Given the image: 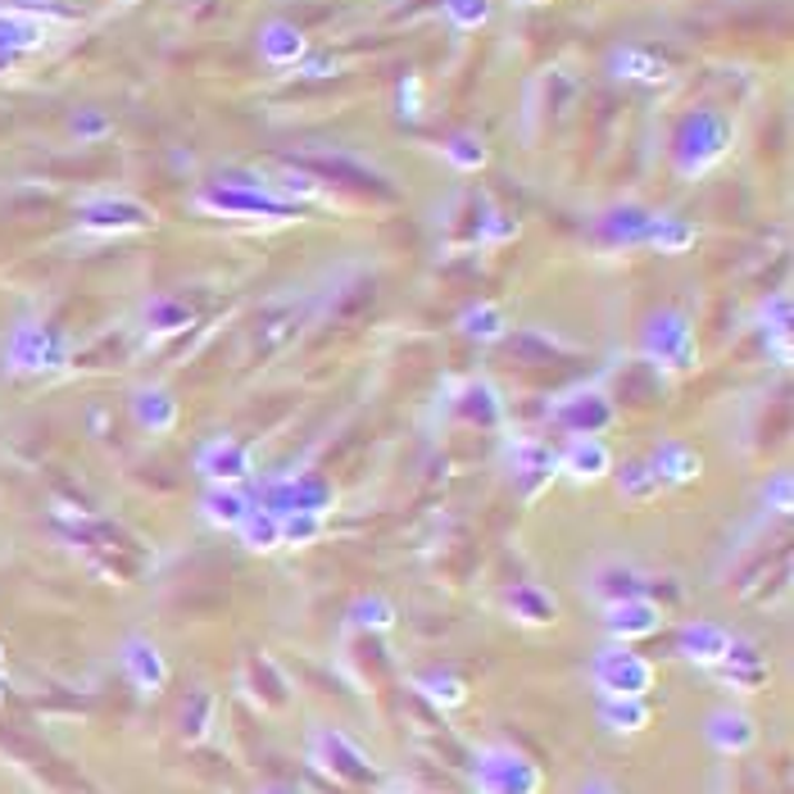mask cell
Instances as JSON below:
<instances>
[{"mask_svg": "<svg viewBox=\"0 0 794 794\" xmlns=\"http://www.w3.org/2000/svg\"><path fill=\"white\" fill-rule=\"evenodd\" d=\"M504 608H508V617L518 622V627H554L558 622V613H563V604H558V595L554 590H545L540 582H518L514 590L504 595Z\"/></svg>", "mask_w": 794, "mask_h": 794, "instance_id": "cell-20", "label": "cell"}, {"mask_svg": "<svg viewBox=\"0 0 794 794\" xmlns=\"http://www.w3.org/2000/svg\"><path fill=\"white\" fill-rule=\"evenodd\" d=\"M346 617H350L355 632H390L395 627V604L386 595H359Z\"/></svg>", "mask_w": 794, "mask_h": 794, "instance_id": "cell-39", "label": "cell"}, {"mask_svg": "<svg viewBox=\"0 0 794 794\" xmlns=\"http://www.w3.org/2000/svg\"><path fill=\"white\" fill-rule=\"evenodd\" d=\"M300 73H305V78H327V73H336V60H331V54H305Z\"/></svg>", "mask_w": 794, "mask_h": 794, "instance_id": "cell-47", "label": "cell"}, {"mask_svg": "<svg viewBox=\"0 0 794 794\" xmlns=\"http://www.w3.org/2000/svg\"><path fill=\"white\" fill-rule=\"evenodd\" d=\"M608 69L613 78H627V82H663L667 78V60L645 46H622L608 54Z\"/></svg>", "mask_w": 794, "mask_h": 794, "instance_id": "cell-28", "label": "cell"}, {"mask_svg": "<svg viewBox=\"0 0 794 794\" xmlns=\"http://www.w3.org/2000/svg\"><path fill=\"white\" fill-rule=\"evenodd\" d=\"M440 155H445V163H449V168H459V173H482L486 159H490L486 141H482V137H473V132H454V137L440 146Z\"/></svg>", "mask_w": 794, "mask_h": 794, "instance_id": "cell-38", "label": "cell"}, {"mask_svg": "<svg viewBox=\"0 0 794 794\" xmlns=\"http://www.w3.org/2000/svg\"><path fill=\"white\" fill-rule=\"evenodd\" d=\"M69 355H73L69 336L46 327V322H19L10 331V340H6V364L14 373H32V377L69 368Z\"/></svg>", "mask_w": 794, "mask_h": 794, "instance_id": "cell-7", "label": "cell"}, {"mask_svg": "<svg viewBox=\"0 0 794 794\" xmlns=\"http://www.w3.org/2000/svg\"><path fill=\"white\" fill-rule=\"evenodd\" d=\"M504 464H508V477H514V490L523 499H536L540 490H549L558 482V449L536 440V436H514L508 440Z\"/></svg>", "mask_w": 794, "mask_h": 794, "instance_id": "cell-8", "label": "cell"}, {"mask_svg": "<svg viewBox=\"0 0 794 794\" xmlns=\"http://www.w3.org/2000/svg\"><path fill=\"white\" fill-rule=\"evenodd\" d=\"M763 504H772V514H790V508H794V482H790V473H776L763 486Z\"/></svg>", "mask_w": 794, "mask_h": 794, "instance_id": "cell-44", "label": "cell"}, {"mask_svg": "<svg viewBox=\"0 0 794 794\" xmlns=\"http://www.w3.org/2000/svg\"><path fill=\"white\" fill-rule=\"evenodd\" d=\"M78 222L100 237H123V232H146V227H155V209L132 196H91L78 205Z\"/></svg>", "mask_w": 794, "mask_h": 794, "instance_id": "cell-9", "label": "cell"}, {"mask_svg": "<svg viewBox=\"0 0 794 794\" xmlns=\"http://www.w3.org/2000/svg\"><path fill=\"white\" fill-rule=\"evenodd\" d=\"M73 132L78 137H105L109 132V119H105V113H96V109H87V113H78V119H73Z\"/></svg>", "mask_w": 794, "mask_h": 794, "instance_id": "cell-45", "label": "cell"}, {"mask_svg": "<svg viewBox=\"0 0 794 794\" xmlns=\"http://www.w3.org/2000/svg\"><path fill=\"white\" fill-rule=\"evenodd\" d=\"M132 418H137L141 431L168 436V431L178 427V418H182V405H178V395L168 390V386L150 381V386H137V390H132Z\"/></svg>", "mask_w": 794, "mask_h": 794, "instance_id": "cell-19", "label": "cell"}, {"mask_svg": "<svg viewBox=\"0 0 794 794\" xmlns=\"http://www.w3.org/2000/svg\"><path fill=\"white\" fill-rule=\"evenodd\" d=\"M468 785L473 794H540L545 790V772L532 754H523L518 745H477L468 758Z\"/></svg>", "mask_w": 794, "mask_h": 794, "instance_id": "cell-2", "label": "cell"}, {"mask_svg": "<svg viewBox=\"0 0 794 794\" xmlns=\"http://www.w3.org/2000/svg\"><path fill=\"white\" fill-rule=\"evenodd\" d=\"M264 187L287 200V205H309V200H322V182L314 173H305V168H272V173H264Z\"/></svg>", "mask_w": 794, "mask_h": 794, "instance_id": "cell-34", "label": "cell"}, {"mask_svg": "<svg viewBox=\"0 0 794 794\" xmlns=\"http://www.w3.org/2000/svg\"><path fill=\"white\" fill-rule=\"evenodd\" d=\"M549 418H554L567 436H599V431H608V427L617 423V405L608 400L604 390L582 386V390H573V395H563V400L549 409Z\"/></svg>", "mask_w": 794, "mask_h": 794, "instance_id": "cell-12", "label": "cell"}, {"mask_svg": "<svg viewBox=\"0 0 794 794\" xmlns=\"http://www.w3.org/2000/svg\"><path fill=\"white\" fill-rule=\"evenodd\" d=\"M695 241H699V232L686 218H676V214H654L649 232H645V246L658 250V255H686Z\"/></svg>", "mask_w": 794, "mask_h": 794, "instance_id": "cell-33", "label": "cell"}, {"mask_svg": "<svg viewBox=\"0 0 794 794\" xmlns=\"http://www.w3.org/2000/svg\"><path fill=\"white\" fill-rule=\"evenodd\" d=\"M250 504H255V499H250L241 486H209V490L200 495V518H205L209 527H218V532H237V523L246 518Z\"/></svg>", "mask_w": 794, "mask_h": 794, "instance_id": "cell-25", "label": "cell"}, {"mask_svg": "<svg viewBox=\"0 0 794 794\" xmlns=\"http://www.w3.org/2000/svg\"><path fill=\"white\" fill-rule=\"evenodd\" d=\"M440 10L459 32H477L490 23V0H440Z\"/></svg>", "mask_w": 794, "mask_h": 794, "instance_id": "cell-42", "label": "cell"}, {"mask_svg": "<svg viewBox=\"0 0 794 794\" xmlns=\"http://www.w3.org/2000/svg\"><path fill=\"white\" fill-rule=\"evenodd\" d=\"M196 473L209 486H246L259 473V459H255V449L241 445L237 436H214V440H205L196 449Z\"/></svg>", "mask_w": 794, "mask_h": 794, "instance_id": "cell-10", "label": "cell"}, {"mask_svg": "<svg viewBox=\"0 0 794 794\" xmlns=\"http://www.w3.org/2000/svg\"><path fill=\"white\" fill-rule=\"evenodd\" d=\"M414 691H418L431 708H440V713H454V708L468 704V681H464L459 672H449V667H427V672H418V676H414Z\"/></svg>", "mask_w": 794, "mask_h": 794, "instance_id": "cell-24", "label": "cell"}, {"mask_svg": "<svg viewBox=\"0 0 794 794\" xmlns=\"http://www.w3.org/2000/svg\"><path fill=\"white\" fill-rule=\"evenodd\" d=\"M255 794H300V790H296V785H277V781H272V785H259Z\"/></svg>", "mask_w": 794, "mask_h": 794, "instance_id": "cell-49", "label": "cell"}, {"mask_svg": "<svg viewBox=\"0 0 794 794\" xmlns=\"http://www.w3.org/2000/svg\"><path fill=\"white\" fill-rule=\"evenodd\" d=\"M518 237V222L508 214H486L477 227V246H499V241H514Z\"/></svg>", "mask_w": 794, "mask_h": 794, "instance_id": "cell-43", "label": "cell"}, {"mask_svg": "<svg viewBox=\"0 0 794 794\" xmlns=\"http://www.w3.org/2000/svg\"><path fill=\"white\" fill-rule=\"evenodd\" d=\"M508 327H514V322H508V314L499 305H490V300H477V305H468L459 314V331L468 340H477V346H495V340L508 336Z\"/></svg>", "mask_w": 794, "mask_h": 794, "instance_id": "cell-32", "label": "cell"}, {"mask_svg": "<svg viewBox=\"0 0 794 794\" xmlns=\"http://www.w3.org/2000/svg\"><path fill=\"white\" fill-rule=\"evenodd\" d=\"M731 641H735V632H726L722 622L695 617V622H686V627L676 632V654L686 658V663H695V667H704V672H713L726 658Z\"/></svg>", "mask_w": 794, "mask_h": 794, "instance_id": "cell-18", "label": "cell"}, {"mask_svg": "<svg viewBox=\"0 0 794 794\" xmlns=\"http://www.w3.org/2000/svg\"><path fill=\"white\" fill-rule=\"evenodd\" d=\"M518 6H549V0H518Z\"/></svg>", "mask_w": 794, "mask_h": 794, "instance_id": "cell-50", "label": "cell"}, {"mask_svg": "<svg viewBox=\"0 0 794 794\" xmlns=\"http://www.w3.org/2000/svg\"><path fill=\"white\" fill-rule=\"evenodd\" d=\"M649 468H654V477L663 486H691L704 473V454L695 445H686V440H663L649 454Z\"/></svg>", "mask_w": 794, "mask_h": 794, "instance_id": "cell-22", "label": "cell"}, {"mask_svg": "<svg viewBox=\"0 0 794 794\" xmlns=\"http://www.w3.org/2000/svg\"><path fill=\"white\" fill-rule=\"evenodd\" d=\"M613 473V449L599 436H567V445L558 449V477L577 482V486H595Z\"/></svg>", "mask_w": 794, "mask_h": 794, "instance_id": "cell-17", "label": "cell"}, {"mask_svg": "<svg viewBox=\"0 0 794 794\" xmlns=\"http://www.w3.org/2000/svg\"><path fill=\"white\" fill-rule=\"evenodd\" d=\"M790 327H794V305L785 291H776L763 305V340H767V355L776 364H790Z\"/></svg>", "mask_w": 794, "mask_h": 794, "instance_id": "cell-31", "label": "cell"}, {"mask_svg": "<svg viewBox=\"0 0 794 794\" xmlns=\"http://www.w3.org/2000/svg\"><path fill=\"white\" fill-rule=\"evenodd\" d=\"M641 355L672 373V377H686L699 368V336H695V322L681 314V309H658L645 318V331H641Z\"/></svg>", "mask_w": 794, "mask_h": 794, "instance_id": "cell-3", "label": "cell"}, {"mask_svg": "<svg viewBox=\"0 0 794 794\" xmlns=\"http://www.w3.org/2000/svg\"><path fill=\"white\" fill-rule=\"evenodd\" d=\"M767 676H772L767 654L754 641H741V636L731 641L726 658L713 667V681H717L722 691H735V695H758L767 686Z\"/></svg>", "mask_w": 794, "mask_h": 794, "instance_id": "cell-14", "label": "cell"}, {"mask_svg": "<svg viewBox=\"0 0 794 794\" xmlns=\"http://www.w3.org/2000/svg\"><path fill=\"white\" fill-rule=\"evenodd\" d=\"M119 667L132 681L137 695H159L168 686V658L150 636H128L119 645Z\"/></svg>", "mask_w": 794, "mask_h": 794, "instance_id": "cell-15", "label": "cell"}, {"mask_svg": "<svg viewBox=\"0 0 794 794\" xmlns=\"http://www.w3.org/2000/svg\"><path fill=\"white\" fill-rule=\"evenodd\" d=\"M459 414L468 418V423H477V427H499L504 423V400H499V390L490 386V381H464V390H459Z\"/></svg>", "mask_w": 794, "mask_h": 794, "instance_id": "cell-30", "label": "cell"}, {"mask_svg": "<svg viewBox=\"0 0 794 794\" xmlns=\"http://www.w3.org/2000/svg\"><path fill=\"white\" fill-rule=\"evenodd\" d=\"M400 113H409V119H418L423 113V82L409 73L405 78V87H400Z\"/></svg>", "mask_w": 794, "mask_h": 794, "instance_id": "cell-46", "label": "cell"}, {"mask_svg": "<svg viewBox=\"0 0 794 794\" xmlns=\"http://www.w3.org/2000/svg\"><path fill=\"white\" fill-rule=\"evenodd\" d=\"M305 54H309V41L291 19H268L259 28V60L268 69H300Z\"/></svg>", "mask_w": 794, "mask_h": 794, "instance_id": "cell-21", "label": "cell"}, {"mask_svg": "<svg viewBox=\"0 0 794 794\" xmlns=\"http://www.w3.org/2000/svg\"><path fill=\"white\" fill-rule=\"evenodd\" d=\"M731 141H735V128L722 109L704 105L695 109L686 123L676 128V141H672V159H676V178H704L713 168L731 155Z\"/></svg>", "mask_w": 794, "mask_h": 794, "instance_id": "cell-1", "label": "cell"}, {"mask_svg": "<svg viewBox=\"0 0 794 794\" xmlns=\"http://www.w3.org/2000/svg\"><path fill=\"white\" fill-rule=\"evenodd\" d=\"M200 214H214V218H246V222H287V218H300V205H287L277 200L272 191L264 187H227V182H209L196 191L191 200Z\"/></svg>", "mask_w": 794, "mask_h": 794, "instance_id": "cell-5", "label": "cell"}, {"mask_svg": "<svg viewBox=\"0 0 794 794\" xmlns=\"http://www.w3.org/2000/svg\"><path fill=\"white\" fill-rule=\"evenodd\" d=\"M196 322V314L182 305V300H173V296H159V300H150V309H146V327L155 331V336H178V331H187Z\"/></svg>", "mask_w": 794, "mask_h": 794, "instance_id": "cell-40", "label": "cell"}, {"mask_svg": "<svg viewBox=\"0 0 794 794\" xmlns=\"http://www.w3.org/2000/svg\"><path fill=\"white\" fill-rule=\"evenodd\" d=\"M704 741L722 758H741L758 745V722L745 708H713L704 717Z\"/></svg>", "mask_w": 794, "mask_h": 794, "instance_id": "cell-16", "label": "cell"}, {"mask_svg": "<svg viewBox=\"0 0 794 794\" xmlns=\"http://www.w3.org/2000/svg\"><path fill=\"white\" fill-rule=\"evenodd\" d=\"M608 477H613V486H617V495H622V499H627V504H649V499H658V490H663V482L654 477V468H649V459H632V464H622V468H613Z\"/></svg>", "mask_w": 794, "mask_h": 794, "instance_id": "cell-35", "label": "cell"}, {"mask_svg": "<svg viewBox=\"0 0 794 794\" xmlns=\"http://www.w3.org/2000/svg\"><path fill=\"white\" fill-rule=\"evenodd\" d=\"M577 794H622V785H613L608 776H590V781H586Z\"/></svg>", "mask_w": 794, "mask_h": 794, "instance_id": "cell-48", "label": "cell"}, {"mask_svg": "<svg viewBox=\"0 0 794 794\" xmlns=\"http://www.w3.org/2000/svg\"><path fill=\"white\" fill-rule=\"evenodd\" d=\"M595 717H599V726L608 735H641L654 722V708H649V699H608V695H599Z\"/></svg>", "mask_w": 794, "mask_h": 794, "instance_id": "cell-26", "label": "cell"}, {"mask_svg": "<svg viewBox=\"0 0 794 794\" xmlns=\"http://www.w3.org/2000/svg\"><path fill=\"white\" fill-rule=\"evenodd\" d=\"M0 704H6V681H0Z\"/></svg>", "mask_w": 794, "mask_h": 794, "instance_id": "cell-51", "label": "cell"}, {"mask_svg": "<svg viewBox=\"0 0 794 794\" xmlns=\"http://www.w3.org/2000/svg\"><path fill=\"white\" fill-rule=\"evenodd\" d=\"M590 681H595V691L608 695V699H649L654 691V663L645 654H636V645H599L595 658H590Z\"/></svg>", "mask_w": 794, "mask_h": 794, "instance_id": "cell-4", "label": "cell"}, {"mask_svg": "<svg viewBox=\"0 0 794 794\" xmlns=\"http://www.w3.org/2000/svg\"><path fill=\"white\" fill-rule=\"evenodd\" d=\"M586 595L604 608V604H613V599L649 595V582L636 573V567H627V563H599L595 573H590V582H586Z\"/></svg>", "mask_w": 794, "mask_h": 794, "instance_id": "cell-23", "label": "cell"}, {"mask_svg": "<svg viewBox=\"0 0 794 794\" xmlns=\"http://www.w3.org/2000/svg\"><path fill=\"white\" fill-rule=\"evenodd\" d=\"M281 518V549H309L327 536L322 514H277Z\"/></svg>", "mask_w": 794, "mask_h": 794, "instance_id": "cell-41", "label": "cell"}, {"mask_svg": "<svg viewBox=\"0 0 794 794\" xmlns=\"http://www.w3.org/2000/svg\"><path fill=\"white\" fill-rule=\"evenodd\" d=\"M649 222H654V209L645 205H617L604 214V237L613 246H645V232H649Z\"/></svg>", "mask_w": 794, "mask_h": 794, "instance_id": "cell-29", "label": "cell"}, {"mask_svg": "<svg viewBox=\"0 0 794 794\" xmlns=\"http://www.w3.org/2000/svg\"><path fill=\"white\" fill-rule=\"evenodd\" d=\"M214 722H218L214 691H191L187 704H182V741L187 745H205L209 735H214Z\"/></svg>", "mask_w": 794, "mask_h": 794, "instance_id": "cell-37", "label": "cell"}, {"mask_svg": "<svg viewBox=\"0 0 794 794\" xmlns=\"http://www.w3.org/2000/svg\"><path fill=\"white\" fill-rule=\"evenodd\" d=\"M0 663H6V645H0Z\"/></svg>", "mask_w": 794, "mask_h": 794, "instance_id": "cell-52", "label": "cell"}, {"mask_svg": "<svg viewBox=\"0 0 794 794\" xmlns=\"http://www.w3.org/2000/svg\"><path fill=\"white\" fill-rule=\"evenodd\" d=\"M309 763H314L322 776H331V781H340V785H355V790H368V785L381 781V772H377V763L368 758V750H359L350 735L336 731V726H318V731L309 735Z\"/></svg>", "mask_w": 794, "mask_h": 794, "instance_id": "cell-6", "label": "cell"}, {"mask_svg": "<svg viewBox=\"0 0 794 794\" xmlns=\"http://www.w3.org/2000/svg\"><path fill=\"white\" fill-rule=\"evenodd\" d=\"M331 504H336L331 482H322L314 473H291L277 486H268V495H264V508H272V514H322L327 518Z\"/></svg>", "mask_w": 794, "mask_h": 794, "instance_id": "cell-13", "label": "cell"}, {"mask_svg": "<svg viewBox=\"0 0 794 794\" xmlns=\"http://www.w3.org/2000/svg\"><path fill=\"white\" fill-rule=\"evenodd\" d=\"M41 41H46V23H41V19H28V14H0V54L19 60V54L37 50Z\"/></svg>", "mask_w": 794, "mask_h": 794, "instance_id": "cell-36", "label": "cell"}, {"mask_svg": "<svg viewBox=\"0 0 794 794\" xmlns=\"http://www.w3.org/2000/svg\"><path fill=\"white\" fill-rule=\"evenodd\" d=\"M604 632L617 645H641L663 632V604L654 595L613 599V604H604Z\"/></svg>", "mask_w": 794, "mask_h": 794, "instance_id": "cell-11", "label": "cell"}, {"mask_svg": "<svg viewBox=\"0 0 794 794\" xmlns=\"http://www.w3.org/2000/svg\"><path fill=\"white\" fill-rule=\"evenodd\" d=\"M232 536H237L241 549H250V554H272V549H281V518L272 514V508H264V504H250Z\"/></svg>", "mask_w": 794, "mask_h": 794, "instance_id": "cell-27", "label": "cell"}]
</instances>
